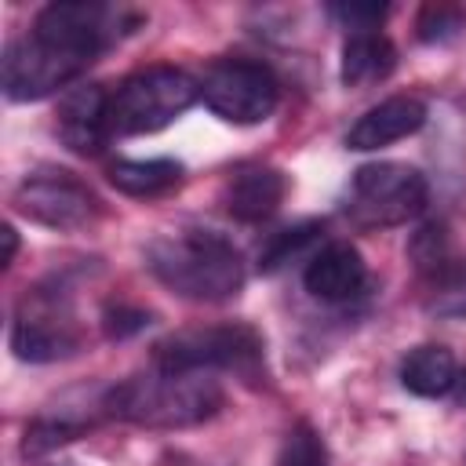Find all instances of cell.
<instances>
[{
  "instance_id": "1",
  "label": "cell",
  "mask_w": 466,
  "mask_h": 466,
  "mask_svg": "<svg viewBox=\"0 0 466 466\" xmlns=\"http://www.w3.org/2000/svg\"><path fill=\"white\" fill-rule=\"evenodd\" d=\"M146 269L167 291L193 299V302L233 299L244 284L240 251L211 229H186V233L157 237L146 248Z\"/></svg>"
},
{
  "instance_id": "2",
  "label": "cell",
  "mask_w": 466,
  "mask_h": 466,
  "mask_svg": "<svg viewBox=\"0 0 466 466\" xmlns=\"http://www.w3.org/2000/svg\"><path fill=\"white\" fill-rule=\"evenodd\" d=\"M113 419L149 430H186L222 408V386L208 371H157L113 386L102 400Z\"/></svg>"
},
{
  "instance_id": "3",
  "label": "cell",
  "mask_w": 466,
  "mask_h": 466,
  "mask_svg": "<svg viewBox=\"0 0 466 466\" xmlns=\"http://www.w3.org/2000/svg\"><path fill=\"white\" fill-rule=\"evenodd\" d=\"M200 95V84L175 66H149L109 91V135H153L182 116Z\"/></svg>"
},
{
  "instance_id": "4",
  "label": "cell",
  "mask_w": 466,
  "mask_h": 466,
  "mask_svg": "<svg viewBox=\"0 0 466 466\" xmlns=\"http://www.w3.org/2000/svg\"><path fill=\"white\" fill-rule=\"evenodd\" d=\"M157 371H240L258 375L262 335L251 324H208L186 328L153 346Z\"/></svg>"
},
{
  "instance_id": "5",
  "label": "cell",
  "mask_w": 466,
  "mask_h": 466,
  "mask_svg": "<svg viewBox=\"0 0 466 466\" xmlns=\"http://www.w3.org/2000/svg\"><path fill=\"white\" fill-rule=\"evenodd\" d=\"M426 197L430 189L419 167L379 160V164H364L353 171L342 211L353 226H364V229L400 226L426 208Z\"/></svg>"
},
{
  "instance_id": "6",
  "label": "cell",
  "mask_w": 466,
  "mask_h": 466,
  "mask_svg": "<svg viewBox=\"0 0 466 466\" xmlns=\"http://www.w3.org/2000/svg\"><path fill=\"white\" fill-rule=\"evenodd\" d=\"M135 25H138V15H131L124 7H113V4L55 0L36 15L33 36H40L44 44H51V47H58V51L91 66L113 40H120Z\"/></svg>"
},
{
  "instance_id": "7",
  "label": "cell",
  "mask_w": 466,
  "mask_h": 466,
  "mask_svg": "<svg viewBox=\"0 0 466 466\" xmlns=\"http://www.w3.org/2000/svg\"><path fill=\"white\" fill-rule=\"evenodd\" d=\"M204 106L229 124H262L280 102V80L251 58H222L200 80Z\"/></svg>"
},
{
  "instance_id": "8",
  "label": "cell",
  "mask_w": 466,
  "mask_h": 466,
  "mask_svg": "<svg viewBox=\"0 0 466 466\" xmlns=\"http://www.w3.org/2000/svg\"><path fill=\"white\" fill-rule=\"evenodd\" d=\"M76 346H80V331L58 291L36 288L18 302L11 320V350L18 360L47 364L76 353Z\"/></svg>"
},
{
  "instance_id": "9",
  "label": "cell",
  "mask_w": 466,
  "mask_h": 466,
  "mask_svg": "<svg viewBox=\"0 0 466 466\" xmlns=\"http://www.w3.org/2000/svg\"><path fill=\"white\" fill-rule=\"evenodd\" d=\"M84 69H87V62L51 47L29 33V36H18L4 47L0 84H4V95L11 102H36V98H47L51 91L73 84Z\"/></svg>"
},
{
  "instance_id": "10",
  "label": "cell",
  "mask_w": 466,
  "mask_h": 466,
  "mask_svg": "<svg viewBox=\"0 0 466 466\" xmlns=\"http://www.w3.org/2000/svg\"><path fill=\"white\" fill-rule=\"evenodd\" d=\"M15 208L51 229H80L102 211L95 189L73 171H40L15 189Z\"/></svg>"
},
{
  "instance_id": "11",
  "label": "cell",
  "mask_w": 466,
  "mask_h": 466,
  "mask_svg": "<svg viewBox=\"0 0 466 466\" xmlns=\"http://www.w3.org/2000/svg\"><path fill=\"white\" fill-rule=\"evenodd\" d=\"M109 91L102 84L69 87L58 102V135L73 153L95 157L109 138Z\"/></svg>"
},
{
  "instance_id": "12",
  "label": "cell",
  "mask_w": 466,
  "mask_h": 466,
  "mask_svg": "<svg viewBox=\"0 0 466 466\" xmlns=\"http://www.w3.org/2000/svg\"><path fill=\"white\" fill-rule=\"evenodd\" d=\"M422 124H426V106L415 95H393V98H382L379 106H371L364 116H357V124L346 131V146L357 153L382 149L390 142L415 135Z\"/></svg>"
},
{
  "instance_id": "13",
  "label": "cell",
  "mask_w": 466,
  "mask_h": 466,
  "mask_svg": "<svg viewBox=\"0 0 466 466\" xmlns=\"http://www.w3.org/2000/svg\"><path fill=\"white\" fill-rule=\"evenodd\" d=\"M368 280V266L360 258V251L353 244H328L320 248L302 273V284L313 299L320 302H346L353 295H360Z\"/></svg>"
},
{
  "instance_id": "14",
  "label": "cell",
  "mask_w": 466,
  "mask_h": 466,
  "mask_svg": "<svg viewBox=\"0 0 466 466\" xmlns=\"http://www.w3.org/2000/svg\"><path fill=\"white\" fill-rule=\"evenodd\" d=\"M284 189H288V182H284V175L277 167L248 164V167H237L226 178L222 204L240 222H262V218H269L280 208Z\"/></svg>"
},
{
  "instance_id": "15",
  "label": "cell",
  "mask_w": 466,
  "mask_h": 466,
  "mask_svg": "<svg viewBox=\"0 0 466 466\" xmlns=\"http://www.w3.org/2000/svg\"><path fill=\"white\" fill-rule=\"evenodd\" d=\"M393 66H397V47L390 44V36L379 29H360V33H350L342 44L339 76L346 87H360V84L386 80Z\"/></svg>"
},
{
  "instance_id": "16",
  "label": "cell",
  "mask_w": 466,
  "mask_h": 466,
  "mask_svg": "<svg viewBox=\"0 0 466 466\" xmlns=\"http://www.w3.org/2000/svg\"><path fill=\"white\" fill-rule=\"evenodd\" d=\"M400 382L415 397H444L459 382V364L448 346H415L400 364Z\"/></svg>"
},
{
  "instance_id": "17",
  "label": "cell",
  "mask_w": 466,
  "mask_h": 466,
  "mask_svg": "<svg viewBox=\"0 0 466 466\" xmlns=\"http://www.w3.org/2000/svg\"><path fill=\"white\" fill-rule=\"evenodd\" d=\"M182 164L175 160H116L109 164V182L127 197H160L175 189Z\"/></svg>"
},
{
  "instance_id": "18",
  "label": "cell",
  "mask_w": 466,
  "mask_h": 466,
  "mask_svg": "<svg viewBox=\"0 0 466 466\" xmlns=\"http://www.w3.org/2000/svg\"><path fill=\"white\" fill-rule=\"evenodd\" d=\"M426 309L444 320L466 317V258H444L426 273Z\"/></svg>"
},
{
  "instance_id": "19",
  "label": "cell",
  "mask_w": 466,
  "mask_h": 466,
  "mask_svg": "<svg viewBox=\"0 0 466 466\" xmlns=\"http://www.w3.org/2000/svg\"><path fill=\"white\" fill-rule=\"evenodd\" d=\"M324 229H320V222H302V226H291V229H280L262 251H258V269L262 273H273V269H280L284 262H291V258H299L317 237H320Z\"/></svg>"
},
{
  "instance_id": "20",
  "label": "cell",
  "mask_w": 466,
  "mask_h": 466,
  "mask_svg": "<svg viewBox=\"0 0 466 466\" xmlns=\"http://www.w3.org/2000/svg\"><path fill=\"white\" fill-rule=\"evenodd\" d=\"M277 466H328V451H324V444H320L317 430H313V426H306V422H302V426H295V430L288 433L284 448H280Z\"/></svg>"
},
{
  "instance_id": "21",
  "label": "cell",
  "mask_w": 466,
  "mask_h": 466,
  "mask_svg": "<svg viewBox=\"0 0 466 466\" xmlns=\"http://www.w3.org/2000/svg\"><path fill=\"white\" fill-rule=\"evenodd\" d=\"M386 4H335L331 15L339 22L350 25V33H360V29H379V22L386 18Z\"/></svg>"
},
{
  "instance_id": "22",
  "label": "cell",
  "mask_w": 466,
  "mask_h": 466,
  "mask_svg": "<svg viewBox=\"0 0 466 466\" xmlns=\"http://www.w3.org/2000/svg\"><path fill=\"white\" fill-rule=\"evenodd\" d=\"M459 22H462L459 11H451V7H426L419 18V36L422 40H444L448 33L459 29Z\"/></svg>"
},
{
  "instance_id": "23",
  "label": "cell",
  "mask_w": 466,
  "mask_h": 466,
  "mask_svg": "<svg viewBox=\"0 0 466 466\" xmlns=\"http://www.w3.org/2000/svg\"><path fill=\"white\" fill-rule=\"evenodd\" d=\"M146 324H149V317H146L142 309H127V306L106 309V331L116 335V339H124V335H131V331H138V328H146Z\"/></svg>"
},
{
  "instance_id": "24",
  "label": "cell",
  "mask_w": 466,
  "mask_h": 466,
  "mask_svg": "<svg viewBox=\"0 0 466 466\" xmlns=\"http://www.w3.org/2000/svg\"><path fill=\"white\" fill-rule=\"evenodd\" d=\"M0 237H4V266H11L15 262V251H18V233H15V226H4L0 229Z\"/></svg>"
},
{
  "instance_id": "25",
  "label": "cell",
  "mask_w": 466,
  "mask_h": 466,
  "mask_svg": "<svg viewBox=\"0 0 466 466\" xmlns=\"http://www.w3.org/2000/svg\"><path fill=\"white\" fill-rule=\"evenodd\" d=\"M455 400L466 408V371H462V375H459V382H455Z\"/></svg>"
}]
</instances>
